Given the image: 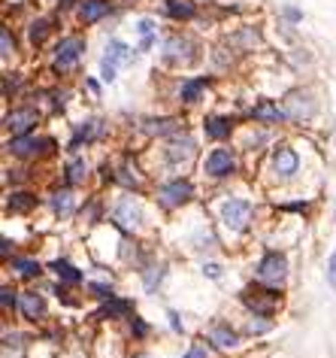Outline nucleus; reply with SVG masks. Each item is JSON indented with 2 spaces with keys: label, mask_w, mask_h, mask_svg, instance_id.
I'll use <instances>...</instances> for the list:
<instances>
[{
  "label": "nucleus",
  "mask_w": 336,
  "mask_h": 358,
  "mask_svg": "<svg viewBox=\"0 0 336 358\" xmlns=\"http://www.w3.org/2000/svg\"><path fill=\"white\" fill-rule=\"evenodd\" d=\"M206 134H209L212 140H224V137L231 134V121H227V119H218V116L206 119Z\"/></svg>",
  "instance_id": "17"
},
{
  "label": "nucleus",
  "mask_w": 336,
  "mask_h": 358,
  "mask_svg": "<svg viewBox=\"0 0 336 358\" xmlns=\"http://www.w3.org/2000/svg\"><path fill=\"white\" fill-rule=\"evenodd\" d=\"M127 310H131V304L127 301H112L109 298V304L101 310V316H121V313H127Z\"/></svg>",
  "instance_id": "24"
},
{
  "label": "nucleus",
  "mask_w": 336,
  "mask_h": 358,
  "mask_svg": "<svg viewBox=\"0 0 336 358\" xmlns=\"http://www.w3.org/2000/svg\"><path fill=\"white\" fill-rule=\"evenodd\" d=\"M91 292H94L97 298H112V286H103V283H94L91 286Z\"/></svg>",
  "instance_id": "31"
},
{
  "label": "nucleus",
  "mask_w": 336,
  "mask_h": 358,
  "mask_svg": "<svg viewBox=\"0 0 336 358\" xmlns=\"http://www.w3.org/2000/svg\"><path fill=\"white\" fill-rule=\"evenodd\" d=\"M12 268L21 273V277H36V273H40V264L36 261H30V258H15L12 261Z\"/></svg>",
  "instance_id": "22"
},
{
  "label": "nucleus",
  "mask_w": 336,
  "mask_h": 358,
  "mask_svg": "<svg viewBox=\"0 0 336 358\" xmlns=\"http://www.w3.org/2000/svg\"><path fill=\"white\" fill-rule=\"evenodd\" d=\"M170 325H173V328H176V331H179V328H182V325H179V316H176V313H170Z\"/></svg>",
  "instance_id": "37"
},
{
  "label": "nucleus",
  "mask_w": 336,
  "mask_h": 358,
  "mask_svg": "<svg viewBox=\"0 0 336 358\" xmlns=\"http://www.w3.org/2000/svg\"><path fill=\"white\" fill-rule=\"evenodd\" d=\"M52 270H55V273H58V279H64V283H73V286H76V283H82V273L76 270L70 261H55V264H52Z\"/></svg>",
  "instance_id": "18"
},
{
  "label": "nucleus",
  "mask_w": 336,
  "mask_h": 358,
  "mask_svg": "<svg viewBox=\"0 0 336 358\" xmlns=\"http://www.w3.org/2000/svg\"><path fill=\"white\" fill-rule=\"evenodd\" d=\"M236 170V158L227 149H216L209 158H206V173L209 177H227V173Z\"/></svg>",
  "instance_id": "5"
},
{
  "label": "nucleus",
  "mask_w": 336,
  "mask_h": 358,
  "mask_svg": "<svg viewBox=\"0 0 336 358\" xmlns=\"http://www.w3.org/2000/svg\"><path fill=\"white\" fill-rule=\"evenodd\" d=\"M273 167H276V173H279L282 179H288V177H294V173H297V167H300V158H297L294 149L279 146L276 155H273Z\"/></svg>",
  "instance_id": "6"
},
{
  "label": "nucleus",
  "mask_w": 336,
  "mask_h": 358,
  "mask_svg": "<svg viewBox=\"0 0 336 358\" xmlns=\"http://www.w3.org/2000/svg\"><path fill=\"white\" fill-rule=\"evenodd\" d=\"M206 88V82L203 79H194V82H188V86L185 88H182V101H197V95H200V91Z\"/></svg>",
  "instance_id": "23"
},
{
  "label": "nucleus",
  "mask_w": 336,
  "mask_h": 358,
  "mask_svg": "<svg viewBox=\"0 0 336 358\" xmlns=\"http://www.w3.org/2000/svg\"><path fill=\"white\" fill-rule=\"evenodd\" d=\"M188 197H191V182L176 179V182H170V186L161 188V203L164 207H179V203H185Z\"/></svg>",
  "instance_id": "7"
},
{
  "label": "nucleus",
  "mask_w": 336,
  "mask_h": 358,
  "mask_svg": "<svg viewBox=\"0 0 336 358\" xmlns=\"http://www.w3.org/2000/svg\"><path fill=\"white\" fill-rule=\"evenodd\" d=\"M67 179H70V182H82V179H85V161H82V158H76V161L70 164Z\"/></svg>",
  "instance_id": "26"
},
{
  "label": "nucleus",
  "mask_w": 336,
  "mask_h": 358,
  "mask_svg": "<svg viewBox=\"0 0 336 358\" xmlns=\"http://www.w3.org/2000/svg\"><path fill=\"white\" fill-rule=\"evenodd\" d=\"M167 12L173 19H191L194 15V3L191 0H167Z\"/></svg>",
  "instance_id": "20"
},
{
  "label": "nucleus",
  "mask_w": 336,
  "mask_h": 358,
  "mask_svg": "<svg viewBox=\"0 0 336 358\" xmlns=\"http://www.w3.org/2000/svg\"><path fill=\"white\" fill-rule=\"evenodd\" d=\"M185 358H206V349H200V346H194V349H191V352H188Z\"/></svg>",
  "instance_id": "34"
},
{
  "label": "nucleus",
  "mask_w": 336,
  "mask_h": 358,
  "mask_svg": "<svg viewBox=\"0 0 336 358\" xmlns=\"http://www.w3.org/2000/svg\"><path fill=\"white\" fill-rule=\"evenodd\" d=\"M116 219L125 228H140V222H143V212H140V207L134 203V197H121L118 201V207H116Z\"/></svg>",
  "instance_id": "9"
},
{
  "label": "nucleus",
  "mask_w": 336,
  "mask_h": 358,
  "mask_svg": "<svg viewBox=\"0 0 336 358\" xmlns=\"http://www.w3.org/2000/svg\"><path fill=\"white\" fill-rule=\"evenodd\" d=\"M327 283H330V288L336 292V252L330 255V261H327Z\"/></svg>",
  "instance_id": "30"
},
{
  "label": "nucleus",
  "mask_w": 336,
  "mask_h": 358,
  "mask_svg": "<svg viewBox=\"0 0 336 358\" xmlns=\"http://www.w3.org/2000/svg\"><path fill=\"white\" fill-rule=\"evenodd\" d=\"M167 155H170V161H188L191 155H194V143L188 140H173L170 146H167Z\"/></svg>",
  "instance_id": "16"
},
{
  "label": "nucleus",
  "mask_w": 336,
  "mask_h": 358,
  "mask_svg": "<svg viewBox=\"0 0 336 358\" xmlns=\"http://www.w3.org/2000/svg\"><path fill=\"white\" fill-rule=\"evenodd\" d=\"M255 119L258 121H282V119H288V112L279 110V106L270 103V101H261L255 106Z\"/></svg>",
  "instance_id": "15"
},
{
  "label": "nucleus",
  "mask_w": 336,
  "mask_h": 358,
  "mask_svg": "<svg viewBox=\"0 0 336 358\" xmlns=\"http://www.w3.org/2000/svg\"><path fill=\"white\" fill-rule=\"evenodd\" d=\"M10 207L19 210V212H25V210L34 207V197H30V195H12L10 197Z\"/></svg>",
  "instance_id": "27"
},
{
  "label": "nucleus",
  "mask_w": 336,
  "mask_h": 358,
  "mask_svg": "<svg viewBox=\"0 0 336 358\" xmlns=\"http://www.w3.org/2000/svg\"><path fill=\"white\" fill-rule=\"evenodd\" d=\"M134 331H136V334H146V325H143L140 319H136V322H134Z\"/></svg>",
  "instance_id": "36"
},
{
  "label": "nucleus",
  "mask_w": 336,
  "mask_h": 358,
  "mask_svg": "<svg viewBox=\"0 0 336 358\" xmlns=\"http://www.w3.org/2000/svg\"><path fill=\"white\" fill-rule=\"evenodd\" d=\"M266 328H270V322H251V325H249L251 334H264Z\"/></svg>",
  "instance_id": "33"
},
{
  "label": "nucleus",
  "mask_w": 336,
  "mask_h": 358,
  "mask_svg": "<svg viewBox=\"0 0 336 358\" xmlns=\"http://www.w3.org/2000/svg\"><path fill=\"white\" fill-rule=\"evenodd\" d=\"M312 101L306 95H291L288 97V103H285V112H288V119H294V121H300V119H309L312 116Z\"/></svg>",
  "instance_id": "11"
},
{
  "label": "nucleus",
  "mask_w": 336,
  "mask_h": 358,
  "mask_svg": "<svg viewBox=\"0 0 336 358\" xmlns=\"http://www.w3.org/2000/svg\"><path fill=\"white\" fill-rule=\"evenodd\" d=\"M221 219H224V225L231 228V231H242V228L249 225L251 219V203L249 201H227L224 207H221Z\"/></svg>",
  "instance_id": "3"
},
{
  "label": "nucleus",
  "mask_w": 336,
  "mask_h": 358,
  "mask_svg": "<svg viewBox=\"0 0 336 358\" xmlns=\"http://www.w3.org/2000/svg\"><path fill=\"white\" fill-rule=\"evenodd\" d=\"M103 131V125H101V119H88L85 121V125H79V131H76V137H73V143H70V146L76 149V146H82V140H94V137L97 134H101Z\"/></svg>",
  "instance_id": "14"
},
{
  "label": "nucleus",
  "mask_w": 336,
  "mask_h": 358,
  "mask_svg": "<svg viewBox=\"0 0 336 358\" xmlns=\"http://www.w3.org/2000/svg\"><path fill=\"white\" fill-rule=\"evenodd\" d=\"M0 40H3V49H0V55H10V52L15 49V40H12V34H10V28H3V30H0Z\"/></svg>",
  "instance_id": "28"
},
{
  "label": "nucleus",
  "mask_w": 336,
  "mask_h": 358,
  "mask_svg": "<svg viewBox=\"0 0 336 358\" xmlns=\"http://www.w3.org/2000/svg\"><path fill=\"white\" fill-rule=\"evenodd\" d=\"M164 277V268H151L146 270V288H155V283Z\"/></svg>",
  "instance_id": "29"
},
{
  "label": "nucleus",
  "mask_w": 336,
  "mask_h": 358,
  "mask_svg": "<svg viewBox=\"0 0 336 358\" xmlns=\"http://www.w3.org/2000/svg\"><path fill=\"white\" fill-rule=\"evenodd\" d=\"M43 146H52V140H34V137H25V134H21V137H15V140L10 143L12 155H19V158H34Z\"/></svg>",
  "instance_id": "10"
},
{
  "label": "nucleus",
  "mask_w": 336,
  "mask_h": 358,
  "mask_svg": "<svg viewBox=\"0 0 336 358\" xmlns=\"http://www.w3.org/2000/svg\"><path fill=\"white\" fill-rule=\"evenodd\" d=\"M140 30H143V34H149V30H151V21L143 19V21H140Z\"/></svg>",
  "instance_id": "35"
},
{
  "label": "nucleus",
  "mask_w": 336,
  "mask_h": 358,
  "mask_svg": "<svg viewBox=\"0 0 336 358\" xmlns=\"http://www.w3.org/2000/svg\"><path fill=\"white\" fill-rule=\"evenodd\" d=\"M258 277H261L264 286L279 288L282 283H285V277H288V261H285V255L270 252V255H266L264 261H261V268H258Z\"/></svg>",
  "instance_id": "1"
},
{
  "label": "nucleus",
  "mask_w": 336,
  "mask_h": 358,
  "mask_svg": "<svg viewBox=\"0 0 336 358\" xmlns=\"http://www.w3.org/2000/svg\"><path fill=\"white\" fill-rule=\"evenodd\" d=\"M131 58H134V49H127V46L121 43V40H112L109 46H106V55H103V64H101L103 79L112 82V79H116L118 64H127Z\"/></svg>",
  "instance_id": "2"
},
{
  "label": "nucleus",
  "mask_w": 336,
  "mask_h": 358,
  "mask_svg": "<svg viewBox=\"0 0 336 358\" xmlns=\"http://www.w3.org/2000/svg\"><path fill=\"white\" fill-rule=\"evenodd\" d=\"M0 301H3V310H10L15 298H12V288H0Z\"/></svg>",
  "instance_id": "32"
},
{
  "label": "nucleus",
  "mask_w": 336,
  "mask_h": 358,
  "mask_svg": "<svg viewBox=\"0 0 336 358\" xmlns=\"http://www.w3.org/2000/svg\"><path fill=\"white\" fill-rule=\"evenodd\" d=\"M212 344H216L218 349H231V346H236V334L231 331V328H224V325H218V328H212Z\"/></svg>",
  "instance_id": "19"
},
{
  "label": "nucleus",
  "mask_w": 336,
  "mask_h": 358,
  "mask_svg": "<svg viewBox=\"0 0 336 358\" xmlns=\"http://www.w3.org/2000/svg\"><path fill=\"white\" fill-rule=\"evenodd\" d=\"M19 307H21V313H25L28 319H40L43 316V298H40V295H36V292H25V295H21V298H19Z\"/></svg>",
  "instance_id": "13"
},
{
  "label": "nucleus",
  "mask_w": 336,
  "mask_h": 358,
  "mask_svg": "<svg viewBox=\"0 0 336 358\" xmlns=\"http://www.w3.org/2000/svg\"><path fill=\"white\" fill-rule=\"evenodd\" d=\"M45 34H49V21H45V19H40V21H34V25H30V40H34V43H43Z\"/></svg>",
  "instance_id": "25"
},
{
  "label": "nucleus",
  "mask_w": 336,
  "mask_h": 358,
  "mask_svg": "<svg viewBox=\"0 0 336 358\" xmlns=\"http://www.w3.org/2000/svg\"><path fill=\"white\" fill-rule=\"evenodd\" d=\"M112 12V6L106 3V0H85L82 3V10H79V15H82V21L85 25H94V21H101L103 15H109Z\"/></svg>",
  "instance_id": "12"
},
{
  "label": "nucleus",
  "mask_w": 336,
  "mask_h": 358,
  "mask_svg": "<svg viewBox=\"0 0 336 358\" xmlns=\"http://www.w3.org/2000/svg\"><path fill=\"white\" fill-rule=\"evenodd\" d=\"M34 125H36V110H12L10 116H6V128H10L15 137L30 131Z\"/></svg>",
  "instance_id": "8"
},
{
  "label": "nucleus",
  "mask_w": 336,
  "mask_h": 358,
  "mask_svg": "<svg viewBox=\"0 0 336 358\" xmlns=\"http://www.w3.org/2000/svg\"><path fill=\"white\" fill-rule=\"evenodd\" d=\"M82 52H85V40H79V37L61 40L58 55H55V70H70V67H76V61H79Z\"/></svg>",
  "instance_id": "4"
},
{
  "label": "nucleus",
  "mask_w": 336,
  "mask_h": 358,
  "mask_svg": "<svg viewBox=\"0 0 336 358\" xmlns=\"http://www.w3.org/2000/svg\"><path fill=\"white\" fill-rule=\"evenodd\" d=\"M52 207H55V212H61V216H70L73 212V195L70 192H58L55 197H52Z\"/></svg>",
  "instance_id": "21"
}]
</instances>
